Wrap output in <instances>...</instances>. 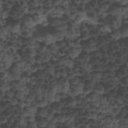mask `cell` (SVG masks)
Instances as JSON below:
<instances>
[{
  "mask_svg": "<svg viewBox=\"0 0 128 128\" xmlns=\"http://www.w3.org/2000/svg\"><path fill=\"white\" fill-rule=\"evenodd\" d=\"M29 1H31V2H37V1H39V0H29Z\"/></svg>",
  "mask_w": 128,
  "mask_h": 128,
  "instance_id": "45",
  "label": "cell"
},
{
  "mask_svg": "<svg viewBox=\"0 0 128 128\" xmlns=\"http://www.w3.org/2000/svg\"><path fill=\"white\" fill-rule=\"evenodd\" d=\"M22 24H23V26L28 27V28H33V27L36 26V23H35L32 15H26V16H24L23 19H22Z\"/></svg>",
  "mask_w": 128,
  "mask_h": 128,
  "instance_id": "5",
  "label": "cell"
},
{
  "mask_svg": "<svg viewBox=\"0 0 128 128\" xmlns=\"http://www.w3.org/2000/svg\"><path fill=\"white\" fill-rule=\"evenodd\" d=\"M35 102H36V104H37L38 107H45V106H48V103H49V101H48L46 98H44V97H42V98H40V99H38V100H35Z\"/></svg>",
  "mask_w": 128,
  "mask_h": 128,
  "instance_id": "21",
  "label": "cell"
},
{
  "mask_svg": "<svg viewBox=\"0 0 128 128\" xmlns=\"http://www.w3.org/2000/svg\"><path fill=\"white\" fill-rule=\"evenodd\" d=\"M9 72H10L12 81L19 79L20 76H21V74H22V70H21V68H20V66L18 65L17 62H15V63L10 67V71H9Z\"/></svg>",
  "mask_w": 128,
  "mask_h": 128,
  "instance_id": "2",
  "label": "cell"
},
{
  "mask_svg": "<svg viewBox=\"0 0 128 128\" xmlns=\"http://www.w3.org/2000/svg\"><path fill=\"white\" fill-rule=\"evenodd\" d=\"M89 103L90 102H94V101H98L99 100V98H100V95L98 94V93H96V92H94V91H92V92H90V93H88L87 95H85V97H84Z\"/></svg>",
  "mask_w": 128,
  "mask_h": 128,
  "instance_id": "13",
  "label": "cell"
},
{
  "mask_svg": "<svg viewBox=\"0 0 128 128\" xmlns=\"http://www.w3.org/2000/svg\"><path fill=\"white\" fill-rule=\"evenodd\" d=\"M3 95H4V93L0 91V101H1V100H2V98H3Z\"/></svg>",
  "mask_w": 128,
  "mask_h": 128,
  "instance_id": "43",
  "label": "cell"
},
{
  "mask_svg": "<svg viewBox=\"0 0 128 128\" xmlns=\"http://www.w3.org/2000/svg\"><path fill=\"white\" fill-rule=\"evenodd\" d=\"M37 122V121H36ZM46 125H47V120L44 118L43 119V117H41V119L40 120H38V122H37V127L39 126V127H46Z\"/></svg>",
  "mask_w": 128,
  "mask_h": 128,
  "instance_id": "36",
  "label": "cell"
},
{
  "mask_svg": "<svg viewBox=\"0 0 128 128\" xmlns=\"http://www.w3.org/2000/svg\"><path fill=\"white\" fill-rule=\"evenodd\" d=\"M65 34H66V30H64V31H56V32H54V33L52 34V35H53V41H54V43L63 41V39L65 38Z\"/></svg>",
  "mask_w": 128,
  "mask_h": 128,
  "instance_id": "12",
  "label": "cell"
},
{
  "mask_svg": "<svg viewBox=\"0 0 128 128\" xmlns=\"http://www.w3.org/2000/svg\"><path fill=\"white\" fill-rule=\"evenodd\" d=\"M9 101H10V103H11L12 105H17V104H18V101H19V99H17V98L14 96V97H13V98H11Z\"/></svg>",
  "mask_w": 128,
  "mask_h": 128,
  "instance_id": "41",
  "label": "cell"
},
{
  "mask_svg": "<svg viewBox=\"0 0 128 128\" xmlns=\"http://www.w3.org/2000/svg\"><path fill=\"white\" fill-rule=\"evenodd\" d=\"M34 28L35 27H33V28H28V27H25V26H21V29H20V31H19V34H20V36L21 37H23V38H29V37H31L32 35H33V33H34Z\"/></svg>",
  "mask_w": 128,
  "mask_h": 128,
  "instance_id": "7",
  "label": "cell"
},
{
  "mask_svg": "<svg viewBox=\"0 0 128 128\" xmlns=\"http://www.w3.org/2000/svg\"><path fill=\"white\" fill-rule=\"evenodd\" d=\"M96 49V40L95 39H88L85 43L84 46V51L85 52H92Z\"/></svg>",
  "mask_w": 128,
  "mask_h": 128,
  "instance_id": "10",
  "label": "cell"
},
{
  "mask_svg": "<svg viewBox=\"0 0 128 128\" xmlns=\"http://www.w3.org/2000/svg\"><path fill=\"white\" fill-rule=\"evenodd\" d=\"M49 46V48H48V50L52 53V54H55V53H57L58 52V46L56 45V43H52V44H50V45H48Z\"/></svg>",
  "mask_w": 128,
  "mask_h": 128,
  "instance_id": "33",
  "label": "cell"
},
{
  "mask_svg": "<svg viewBox=\"0 0 128 128\" xmlns=\"http://www.w3.org/2000/svg\"><path fill=\"white\" fill-rule=\"evenodd\" d=\"M16 124H17L18 126H26V124H27V119H26V117L20 116L19 118H17V119H16Z\"/></svg>",
  "mask_w": 128,
  "mask_h": 128,
  "instance_id": "28",
  "label": "cell"
},
{
  "mask_svg": "<svg viewBox=\"0 0 128 128\" xmlns=\"http://www.w3.org/2000/svg\"><path fill=\"white\" fill-rule=\"evenodd\" d=\"M83 88H84V83L80 81V82L77 83V84L70 85V88H69L67 94H68L69 96H72V97L79 96L80 94H82V92H83Z\"/></svg>",
  "mask_w": 128,
  "mask_h": 128,
  "instance_id": "1",
  "label": "cell"
},
{
  "mask_svg": "<svg viewBox=\"0 0 128 128\" xmlns=\"http://www.w3.org/2000/svg\"><path fill=\"white\" fill-rule=\"evenodd\" d=\"M44 44L45 45H50V44H52V43H54V41H53V35H52V33H45L44 34Z\"/></svg>",
  "mask_w": 128,
  "mask_h": 128,
  "instance_id": "20",
  "label": "cell"
},
{
  "mask_svg": "<svg viewBox=\"0 0 128 128\" xmlns=\"http://www.w3.org/2000/svg\"><path fill=\"white\" fill-rule=\"evenodd\" d=\"M2 8H3V3H2V1L0 0V10H2Z\"/></svg>",
  "mask_w": 128,
  "mask_h": 128,
  "instance_id": "44",
  "label": "cell"
},
{
  "mask_svg": "<svg viewBox=\"0 0 128 128\" xmlns=\"http://www.w3.org/2000/svg\"><path fill=\"white\" fill-rule=\"evenodd\" d=\"M92 91H94V92H96V93H98L99 95H102L104 92H105V89H104V86L102 85V84H99V83H94V85H93V90Z\"/></svg>",
  "mask_w": 128,
  "mask_h": 128,
  "instance_id": "16",
  "label": "cell"
},
{
  "mask_svg": "<svg viewBox=\"0 0 128 128\" xmlns=\"http://www.w3.org/2000/svg\"><path fill=\"white\" fill-rule=\"evenodd\" d=\"M44 34L45 33H41V32H36L33 36V38L35 39L36 42H43L44 41Z\"/></svg>",
  "mask_w": 128,
  "mask_h": 128,
  "instance_id": "24",
  "label": "cell"
},
{
  "mask_svg": "<svg viewBox=\"0 0 128 128\" xmlns=\"http://www.w3.org/2000/svg\"><path fill=\"white\" fill-rule=\"evenodd\" d=\"M114 101H115V103H116V104L120 105V104H123V101H124V100H123V98H122V97H120V96H119V97H117L116 99H114Z\"/></svg>",
  "mask_w": 128,
  "mask_h": 128,
  "instance_id": "40",
  "label": "cell"
},
{
  "mask_svg": "<svg viewBox=\"0 0 128 128\" xmlns=\"http://www.w3.org/2000/svg\"><path fill=\"white\" fill-rule=\"evenodd\" d=\"M9 33L10 32H9L8 28L6 27V25L5 26H0V40H5L8 37Z\"/></svg>",
  "mask_w": 128,
  "mask_h": 128,
  "instance_id": "15",
  "label": "cell"
},
{
  "mask_svg": "<svg viewBox=\"0 0 128 128\" xmlns=\"http://www.w3.org/2000/svg\"><path fill=\"white\" fill-rule=\"evenodd\" d=\"M68 1H70V0H68Z\"/></svg>",
  "mask_w": 128,
  "mask_h": 128,
  "instance_id": "47",
  "label": "cell"
},
{
  "mask_svg": "<svg viewBox=\"0 0 128 128\" xmlns=\"http://www.w3.org/2000/svg\"><path fill=\"white\" fill-rule=\"evenodd\" d=\"M26 126H27V127L35 128V127H37V122H36V120H35V121H29V122H27Z\"/></svg>",
  "mask_w": 128,
  "mask_h": 128,
  "instance_id": "39",
  "label": "cell"
},
{
  "mask_svg": "<svg viewBox=\"0 0 128 128\" xmlns=\"http://www.w3.org/2000/svg\"><path fill=\"white\" fill-rule=\"evenodd\" d=\"M14 92H15V90L13 91V90H11V88H10V89H9V90H7L4 94H5V96L10 100L11 98H13V97H14Z\"/></svg>",
  "mask_w": 128,
  "mask_h": 128,
  "instance_id": "37",
  "label": "cell"
},
{
  "mask_svg": "<svg viewBox=\"0 0 128 128\" xmlns=\"http://www.w3.org/2000/svg\"><path fill=\"white\" fill-rule=\"evenodd\" d=\"M48 110H49V109L47 108V106H45V107H40V109L37 110V115H38L39 117L45 118L46 115H47V113H48Z\"/></svg>",
  "mask_w": 128,
  "mask_h": 128,
  "instance_id": "22",
  "label": "cell"
},
{
  "mask_svg": "<svg viewBox=\"0 0 128 128\" xmlns=\"http://www.w3.org/2000/svg\"><path fill=\"white\" fill-rule=\"evenodd\" d=\"M45 71H46L48 74L53 75L54 72H55V67H54L53 65H46V67H45Z\"/></svg>",
  "mask_w": 128,
  "mask_h": 128,
  "instance_id": "35",
  "label": "cell"
},
{
  "mask_svg": "<svg viewBox=\"0 0 128 128\" xmlns=\"http://www.w3.org/2000/svg\"><path fill=\"white\" fill-rule=\"evenodd\" d=\"M127 1L128 0H119V4H120V6H123V5H126L127 4Z\"/></svg>",
  "mask_w": 128,
  "mask_h": 128,
  "instance_id": "42",
  "label": "cell"
},
{
  "mask_svg": "<svg viewBox=\"0 0 128 128\" xmlns=\"http://www.w3.org/2000/svg\"><path fill=\"white\" fill-rule=\"evenodd\" d=\"M119 31H120L121 37L125 38V37H127V36H128V27H127L126 25L120 26V29H119Z\"/></svg>",
  "mask_w": 128,
  "mask_h": 128,
  "instance_id": "26",
  "label": "cell"
},
{
  "mask_svg": "<svg viewBox=\"0 0 128 128\" xmlns=\"http://www.w3.org/2000/svg\"><path fill=\"white\" fill-rule=\"evenodd\" d=\"M89 59H90V57H89V55H88L87 53L82 54V55H80V57H79V63L81 64V63L88 62V61H89Z\"/></svg>",
  "mask_w": 128,
  "mask_h": 128,
  "instance_id": "34",
  "label": "cell"
},
{
  "mask_svg": "<svg viewBox=\"0 0 128 128\" xmlns=\"http://www.w3.org/2000/svg\"><path fill=\"white\" fill-rule=\"evenodd\" d=\"M32 17H33V19H34L36 25H37V24H42V23L46 20V17H45L44 15H40V14H36V13L33 14Z\"/></svg>",
  "mask_w": 128,
  "mask_h": 128,
  "instance_id": "18",
  "label": "cell"
},
{
  "mask_svg": "<svg viewBox=\"0 0 128 128\" xmlns=\"http://www.w3.org/2000/svg\"><path fill=\"white\" fill-rule=\"evenodd\" d=\"M68 24L66 23V22H64V21H62L59 25H57L56 27H55V29L57 30V31H64V30H67L68 29Z\"/></svg>",
  "mask_w": 128,
  "mask_h": 128,
  "instance_id": "25",
  "label": "cell"
},
{
  "mask_svg": "<svg viewBox=\"0 0 128 128\" xmlns=\"http://www.w3.org/2000/svg\"><path fill=\"white\" fill-rule=\"evenodd\" d=\"M81 68L85 71V72H91L92 71V64L85 62V63H81Z\"/></svg>",
  "mask_w": 128,
  "mask_h": 128,
  "instance_id": "27",
  "label": "cell"
},
{
  "mask_svg": "<svg viewBox=\"0 0 128 128\" xmlns=\"http://www.w3.org/2000/svg\"><path fill=\"white\" fill-rule=\"evenodd\" d=\"M111 35H112V38L115 39V40H119L121 38V34H120V31L119 29H115L111 32Z\"/></svg>",
  "mask_w": 128,
  "mask_h": 128,
  "instance_id": "32",
  "label": "cell"
},
{
  "mask_svg": "<svg viewBox=\"0 0 128 128\" xmlns=\"http://www.w3.org/2000/svg\"><path fill=\"white\" fill-rule=\"evenodd\" d=\"M6 27L8 28L9 32H11L13 34H19V31L21 29V24L19 22H13V23L7 24Z\"/></svg>",
  "mask_w": 128,
  "mask_h": 128,
  "instance_id": "8",
  "label": "cell"
},
{
  "mask_svg": "<svg viewBox=\"0 0 128 128\" xmlns=\"http://www.w3.org/2000/svg\"><path fill=\"white\" fill-rule=\"evenodd\" d=\"M111 109H112V104L109 103V102H106V103L101 104V105L98 106V112H101V113H103L105 115L110 114Z\"/></svg>",
  "mask_w": 128,
  "mask_h": 128,
  "instance_id": "11",
  "label": "cell"
},
{
  "mask_svg": "<svg viewBox=\"0 0 128 128\" xmlns=\"http://www.w3.org/2000/svg\"><path fill=\"white\" fill-rule=\"evenodd\" d=\"M53 104H52V106H51V109L55 112V113H57V112H60L61 110H62V106L59 104V102H52Z\"/></svg>",
  "mask_w": 128,
  "mask_h": 128,
  "instance_id": "29",
  "label": "cell"
},
{
  "mask_svg": "<svg viewBox=\"0 0 128 128\" xmlns=\"http://www.w3.org/2000/svg\"><path fill=\"white\" fill-rule=\"evenodd\" d=\"M0 19H1V10H0Z\"/></svg>",
  "mask_w": 128,
  "mask_h": 128,
  "instance_id": "46",
  "label": "cell"
},
{
  "mask_svg": "<svg viewBox=\"0 0 128 128\" xmlns=\"http://www.w3.org/2000/svg\"><path fill=\"white\" fill-rule=\"evenodd\" d=\"M63 20H62V18H51V20H50V25L51 26H53V27H56L57 25H59L61 22H62Z\"/></svg>",
  "mask_w": 128,
  "mask_h": 128,
  "instance_id": "30",
  "label": "cell"
},
{
  "mask_svg": "<svg viewBox=\"0 0 128 128\" xmlns=\"http://www.w3.org/2000/svg\"><path fill=\"white\" fill-rule=\"evenodd\" d=\"M98 31L101 33V34H107V33H110L111 32V28L109 25L107 24H102L98 27Z\"/></svg>",
  "mask_w": 128,
  "mask_h": 128,
  "instance_id": "19",
  "label": "cell"
},
{
  "mask_svg": "<svg viewBox=\"0 0 128 128\" xmlns=\"http://www.w3.org/2000/svg\"><path fill=\"white\" fill-rule=\"evenodd\" d=\"M82 51V48L81 47H70L68 50H67V56L71 59H74V58H77L80 53Z\"/></svg>",
  "mask_w": 128,
  "mask_h": 128,
  "instance_id": "4",
  "label": "cell"
},
{
  "mask_svg": "<svg viewBox=\"0 0 128 128\" xmlns=\"http://www.w3.org/2000/svg\"><path fill=\"white\" fill-rule=\"evenodd\" d=\"M122 23H123V19L121 16H112L110 22H109V26L110 28H112L113 30L115 29H119L120 26H122Z\"/></svg>",
  "mask_w": 128,
  "mask_h": 128,
  "instance_id": "3",
  "label": "cell"
},
{
  "mask_svg": "<svg viewBox=\"0 0 128 128\" xmlns=\"http://www.w3.org/2000/svg\"><path fill=\"white\" fill-rule=\"evenodd\" d=\"M63 15H64V8L62 6H55L49 16L51 18H62Z\"/></svg>",
  "mask_w": 128,
  "mask_h": 128,
  "instance_id": "6",
  "label": "cell"
},
{
  "mask_svg": "<svg viewBox=\"0 0 128 128\" xmlns=\"http://www.w3.org/2000/svg\"><path fill=\"white\" fill-rule=\"evenodd\" d=\"M107 13L109 16H121V6H118V5L109 6Z\"/></svg>",
  "mask_w": 128,
  "mask_h": 128,
  "instance_id": "9",
  "label": "cell"
},
{
  "mask_svg": "<svg viewBox=\"0 0 128 128\" xmlns=\"http://www.w3.org/2000/svg\"><path fill=\"white\" fill-rule=\"evenodd\" d=\"M101 77H102V75H101L100 72H92L90 74V76H89V79H90V81L96 83V82L101 80Z\"/></svg>",
  "mask_w": 128,
  "mask_h": 128,
  "instance_id": "17",
  "label": "cell"
},
{
  "mask_svg": "<svg viewBox=\"0 0 128 128\" xmlns=\"http://www.w3.org/2000/svg\"><path fill=\"white\" fill-rule=\"evenodd\" d=\"M39 4L42 7H50L52 5V0H39Z\"/></svg>",
  "mask_w": 128,
  "mask_h": 128,
  "instance_id": "31",
  "label": "cell"
},
{
  "mask_svg": "<svg viewBox=\"0 0 128 128\" xmlns=\"http://www.w3.org/2000/svg\"><path fill=\"white\" fill-rule=\"evenodd\" d=\"M14 96H15L17 99L21 100V99H25V97H26V93H25L23 90H15V92H14Z\"/></svg>",
  "mask_w": 128,
  "mask_h": 128,
  "instance_id": "23",
  "label": "cell"
},
{
  "mask_svg": "<svg viewBox=\"0 0 128 128\" xmlns=\"http://www.w3.org/2000/svg\"><path fill=\"white\" fill-rule=\"evenodd\" d=\"M11 88V85H10V82L8 81H5L3 79H0V91L5 93L7 90H9Z\"/></svg>",
  "mask_w": 128,
  "mask_h": 128,
  "instance_id": "14",
  "label": "cell"
},
{
  "mask_svg": "<svg viewBox=\"0 0 128 128\" xmlns=\"http://www.w3.org/2000/svg\"><path fill=\"white\" fill-rule=\"evenodd\" d=\"M38 48H39V49L36 51L37 54H42V53H44V52H46V51L48 50L47 45H44V46H41V47H38Z\"/></svg>",
  "mask_w": 128,
  "mask_h": 128,
  "instance_id": "38",
  "label": "cell"
}]
</instances>
